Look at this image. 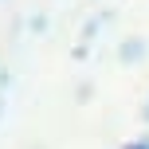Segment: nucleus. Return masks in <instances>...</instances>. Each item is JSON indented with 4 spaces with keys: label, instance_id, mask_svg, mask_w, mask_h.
<instances>
[{
    "label": "nucleus",
    "instance_id": "obj_1",
    "mask_svg": "<svg viewBox=\"0 0 149 149\" xmlns=\"http://www.w3.org/2000/svg\"><path fill=\"white\" fill-rule=\"evenodd\" d=\"M122 149H149V134H145V137H130Z\"/></svg>",
    "mask_w": 149,
    "mask_h": 149
},
{
    "label": "nucleus",
    "instance_id": "obj_2",
    "mask_svg": "<svg viewBox=\"0 0 149 149\" xmlns=\"http://www.w3.org/2000/svg\"><path fill=\"white\" fill-rule=\"evenodd\" d=\"M145 122H149V102H145Z\"/></svg>",
    "mask_w": 149,
    "mask_h": 149
}]
</instances>
